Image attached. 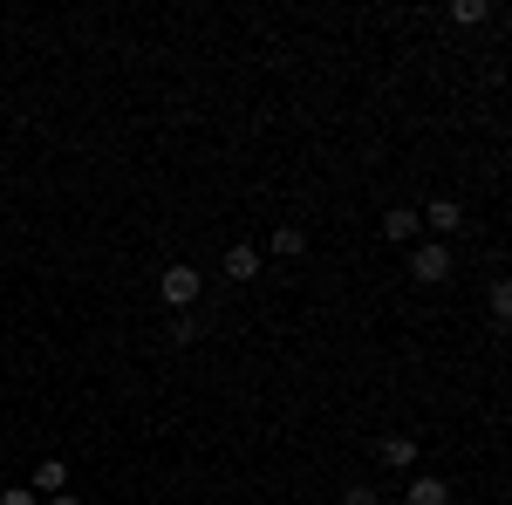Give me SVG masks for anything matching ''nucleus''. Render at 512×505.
<instances>
[{
  "instance_id": "nucleus-1",
  "label": "nucleus",
  "mask_w": 512,
  "mask_h": 505,
  "mask_svg": "<svg viewBox=\"0 0 512 505\" xmlns=\"http://www.w3.org/2000/svg\"><path fill=\"white\" fill-rule=\"evenodd\" d=\"M410 273H417L424 287H437V280H451V253H444V246H417V253H410Z\"/></svg>"
},
{
  "instance_id": "nucleus-2",
  "label": "nucleus",
  "mask_w": 512,
  "mask_h": 505,
  "mask_svg": "<svg viewBox=\"0 0 512 505\" xmlns=\"http://www.w3.org/2000/svg\"><path fill=\"white\" fill-rule=\"evenodd\" d=\"M158 287H164V301H171V308H192V301H198V273L192 267H164Z\"/></svg>"
},
{
  "instance_id": "nucleus-3",
  "label": "nucleus",
  "mask_w": 512,
  "mask_h": 505,
  "mask_svg": "<svg viewBox=\"0 0 512 505\" xmlns=\"http://www.w3.org/2000/svg\"><path fill=\"white\" fill-rule=\"evenodd\" d=\"M424 226H437V233H465V205H458V198H431Z\"/></svg>"
},
{
  "instance_id": "nucleus-4",
  "label": "nucleus",
  "mask_w": 512,
  "mask_h": 505,
  "mask_svg": "<svg viewBox=\"0 0 512 505\" xmlns=\"http://www.w3.org/2000/svg\"><path fill=\"white\" fill-rule=\"evenodd\" d=\"M403 505H451V485H444V478H410Z\"/></svg>"
},
{
  "instance_id": "nucleus-5",
  "label": "nucleus",
  "mask_w": 512,
  "mask_h": 505,
  "mask_svg": "<svg viewBox=\"0 0 512 505\" xmlns=\"http://www.w3.org/2000/svg\"><path fill=\"white\" fill-rule=\"evenodd\" d=\"M417 226H424V219H417L410 205H396V212H383V233H390V239H417Z\"/></svg>"
},
{
  "instance_id": "nucleus-6",
  "label": "nucleus",
  "mask_w": 512,
  "mask_h": 505,
  "mask_svg": "<svg viewBox=\"0 0 512 505\" xmlns=\"http://www.w3.org/2000/svg\"><path fill=\"white\" fill-rule=\"evenodd\" d=\"M253 273H260V253L253 246H233L226 253V280H253Z\"/></svg>"
},
{
  "instance_id": "nucleus-7",
  "label": "nucleus",
  "mask_w": 512,
  "mask_h": 505,
  "mask_svg": "<svg viewBox=\"0 0 512 505\" xmlns=\"http://www.w3.org/2000/svg\"><path fill=\"white\" fill-rule=\"evenodd\" d=\"M383 465L410 471V465H417V444H410V437H383Z\"/></svg>"
},
{
  "instance_id": "nucleus-8",
  "label": "nucleus",
  "mask_w": 512,
  "mask_h": 505,
  "mask_svg": "<svg viewBox=\"0 0 512 505\" xmlns=\"http://www.w3.org/2000/svg\"><path fill=\"white\" fill-rule=\"evenodd\" d=\"M62 485H69V465H55V458H48V465L35 471V492H62Z\"/></svg>"
},
{
  "instance_id": "nucleus-9",
  "label": "nucleus",
  "mask_w": 512,
  "mask_h": 505,
  "mask_svg": "<svg viewBox=\"0 0 512 505\" xmlns=\"http://www.w3.org/2000/svg\"><path fill=\"white\" fill-rule=\"evenodd\" d=\"M198 335H205V328H198V314H178V321H171V342H178V349H192Z\"/></svg>"
},
{
  "instance_id": "nucleus-10",
  "label": "nucleus",
  "mask_w": 512,
  "mask_h": 505,
  "mask_svg": "<svg viewBox=\"0 0 512 505\" xmlns=\"http://www.w3.org/2000/svg\"><path fill=\"white\" fill-rule=\"evenodd\" d=\"M301 246H308V233H301V226H280V233H274V253H287V260H294Z\"/></svg>"
},
{
  "instance_id": "nucleus-11",
  "label": "nucleus",
  "mask_w": 512,
  "mask_h": 505,
  "mask_svg": "<svg viewBox=\"0 0 512 505\" xmlns=\"http://www.w3.org/2000/svg\"><path fill=\"white\" fill-rule=\"evenodd\" d=\"M485 14H492L485 0H458V7H451V21H465V28H472V21H485Z\"/></svg>"
},
{
  "instance_id": "nucleus-12",
  "label": "nucleus",
  "mask_w": 512,
  "mask_h": 505,
  "mask_svg": "<svg viewBox=\"0 0 512 505\" xmlns=\"http://www.w3.org/2000/svg\"><path fill=\"white\" fill-rule=\"evenodd\" d=\"M342 505H376V492H369V485H349V492H342Z\"/></svg>"
},
{
  "instance_id": "nucleus-13",
  "label": "nucleus",
  "mask_w": 512,
  "mask_h": 505,
  "mask_svg": "<svg viewBox=\"0 0 512 505\" xmlns=\"http://www.w3.org/2000/svg\"><path fill=\"white\" fill-rule=\"evenodd\" d=\"M0 505H35V492H21V485H14V492H0Z\"/></svg>"
},
{
  "instance_id": "nucleus-14",
  "label": "nucleus",
  "mask_w": 512,
  "mask_h": 505,
  "mask_svg": "<svg viewBox=\"0 0 512 505\" xmlns=\"http://www.w3.org/2000/svg\"><path fill=\"white\" fill-rule=\"evenodd\" d=\"M48 505H82V499H69V492H62V499H48Z\"/></svg>"
}]
</instances>
